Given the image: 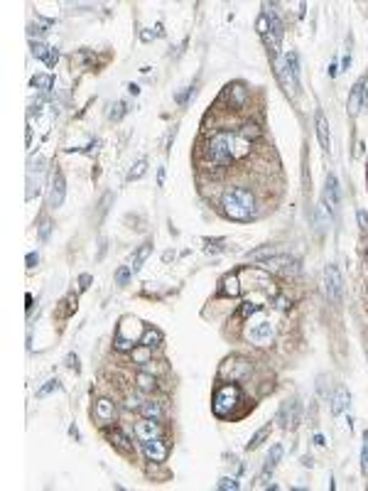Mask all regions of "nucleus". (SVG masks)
<instances>
[{"label": "nucleus", "mask_w": 368, "mask_h": 491, "mask_svg": "<svg viewBox=\"0 0 368 491\" xmlns=\"http://www.w3.org/2000/svg\"><path fill=\"white\" fill-rule=\"evenodd\" d=\"M253 140H248L241 130H214L201 148L204 160L211 167H226L233 160H241L250 153Z\"/></svg>", "instance_id": "1"}, {"label": "nucleus", "mask_w": 368, "mask_h": 491, "mask_svg": "<svg viewBox=\"0 0 368 491\" xmlns=\"http://www.w3.org/2000/svg\"><path fill=\"white\" fill-rule=\"evenodd\" d=\"M221 207H223V214L233 221H250L255 214V199L243 187H228L221 194Z\"/></svg>", "instance_id": "2"}, {"label": "nucleus", "mask_w": 368, "mask_h": 491, "mask_svg": "<svg viewBox=\"0 0 368 491\" xmlns=\"http://www.w3.org/2000/svg\"><path fill=\"white\" fill-rule=\"evenodd\" d=\"M241 400H243V391L238 388V383L228 381V383H221V386L216 388L211 408H214V413H216L218 418H231L233 410L241 405Z\"/></svg>", "instance_id": "3"}, {"label": "nucleus", "mask_w": 368, "mask_h": 491, "mask_svg": "<svg viewBox=\"0 0 368 491\" xmlns=\"http://www.w3.org/2000/svg\"><path fill=\"white\" fill-rule=\"evenodd\" d=\"M143 334H145V327L140 324V319H135V317H123L121 324H118V332H116V341H113V344H116L118 351H133L135 344H140Z\"/></svg>", "instance_id": "4"}, {"label": "nucleus", "mask_w": 368, "mask_h": 491, "mask_svg": "<svg viewBox=\"0 0 368 491\" xmlns=\"http://www.w3.org/2000/svg\"><path fill=\"white\" fill-rule=\"evenodd\" d=\"M275 71H277L282 86L290 93H300V69H297V54L295 52H290L282 61L275 59Z\"/></svg>", "instance_id": "5"}, {"label": "nucleus", "mask_w": 368, "mask_h": 491, "mask_svg": "<svg viewBox=\"0 0 368 491\" xmlns=\"http://www.w3.org/2000/svg\"><path fill=\"white\" fill-rule=\"evenodd\" d=\"M250 371V361L248 359H243V356H231V359H226L223 364H221V368H218V378H223V381H241L245 373Z\"/></svg>", "instance_id": "6"}, {"label": "nucleus", "mask_w": 368, "mask_h": 491, "mask_svg": "<svg viewBox=\"0 0 368 491\" xmlns=\"http://www.w3.org/2000/svg\"><path fill=\"white\" fill-rule=\"evenodd\" d=\"M245 339L253 341L255 346H270L273 339H275V327L268 319H260V322H255L245 329Z\"/></svg>", "instance_id": "7"}, {"label": "nucleus", "mask_w": 368, "mask_h": 491, "mask_svg": "<svg viewBox=\"0 0 368 491\" xmlns=\"http://www.w3.org/2000/svg\"><path fill=\"white\" fill-rule=\"evenodd\" d=\"M324 292H327V300H329L332 305H339V302H341L344 285H341V275H339L337 265H327V268H324Z\"/></svg>", "instance_id": "8"}, {"label": "nucleus", "mask_w": 368, "mask_h": 491, "mask_svg": "<svg viewBox=\"0 0 368 491\" xmlns=\"http://www.w3.org/2000/svg\"><path fill=\"white\" fill-rule=\"evenodd\" d=\"M143 452H145V457L150 462H165L170 457V445L162 437H153V440L143 442Z\"/></svg>", "instance_id": "9"}, {"label": "nucleus", "mask_w": 368, "mask_h": 491, "mask_svg": "<svg viewBox=\"0 0 368 491\" xmlns=\"http://www.w3.org/2000/svg\"><path fill=\"white\" fill-rule=\"evenodd\" d=\"M162 432L165 430H162V425H160L157 418H143V420L135 423V435H138L140 442L153 440V437H162Z\"/></svg>", "instance_id": "10"}, {"label": "nucleus", "mask_w": 368, "mask_h": 491, "mask_svg": "<svg viewBox=\"0 0 368 491\" xmlns=\"http://www.w3.org/2000/svg\"><path fill=\"white\" fill-rule=\"evenodd\" d=\"M329 214H334L337 212V207H339V184H337V177L334 175H329L327 177V187H324V204H322Z\"/></svg>", "instance_id": "11"}, {"label": "nucleus", "mask_w": 368, "mask_h": 491, "mask_svg": "<svg viewBox=\"0 0 368 491\" xmlns=\"http://www.w3.org/2000/svg\"><path fill=\"white\" fill-rule=\"evenodd\" d=\"M226 98H228V103H231L233 108H241V106L245 103V98H248V91L243 89V84H233V86H226V89H223V93H221L218 101H226Z\"/></svg>", "instance_id": "12"}, {"label": "nucleus", "mask_w": 368, "mask_h": 491, "mask_svg": "<svg viewBox=\"0 0 368 491\" xmlns=\"http://www.w3.org/2000/svg\"><path fill=\"white\" fill-rule=\"evenodd\" d=\"M64 194H66V182H64V177L57 172L54 180H52V189H49V207H54V209L61 207Z\"/></svg>", "instance_id": "13"}, {"label": "nucleus", "mask_w": 368, "mask_h": 491, "mask_svg": "<svg viewBox=\"0 0 368 491\" xmlns=\"http://www.w3.org/2000/svg\"><path fill=\"white\" fill-rule=\"evenodd\" d=\"M93 415H96V420L98 423H113L116 420V405H113V400H108V398H101L98 403H96V408H93Z\"/></svg>", "instance_id": "14"}, {"label": "nucleus", "mask_w": 368, "mask_h": 491, "mask_svg": "<svg viewBox=\"0 0 368 491\" xmlns=\"http://www.w3.org/2000/svg\"><path fill=\"white\" fill-rule=\"evenodd\" d=\"M280 460H282V445H273L270 455L265 457V464H263V472H260V482H265V479L273 474V469L277 467Z\"/></svg>", "instance_id": "15"}, {"label": "nucleus", "mask_w": 368, "mask_h": 491, "mask_svg": "<svg viewBox=\"0 0 368 491\" xmlns=\"http://www.w3.org/2000/svg\"><path fill=\"white\" fill-rule=\"evenodd\" d=\"M364 93H366V81H359V84L354 86L351 96H349V113H351V116L359 113V108H361V103H364Z\"/></svg>", "instance_id": "16"}, {"label": "nucleus", "mask_w": 368, "mask_h": 491, "mask_svg": "<svg viewBox=\"0 0 368 491\" xmlns=\"http://www.w3.org/2000/svg\"><path fill=\"white\" fill-rule=\"evenodd\" d=\"M221 295H231L238 297L241 295V285H238V273H231L221 280Z\"/></svg>", "instance_id": "17"}, {"label": "nucleus", "mask_w": 368, "mask_h": 491, "mask_svg": "<svg viewBox=\"0 0 368 491\" xmlns=\"http://www.w3.org/2000/svg\"><path fill=\"white\" fill-rule=\"evenodd\" d=\"M349 400H351L349 391H346V388H339V391L334 393V398H332V413H334V415L344 413V410L349 408Z\"/></svg>", "instance_id": "18"}, {"label": "nucleus", "mask_w": 368, "mask_h": 491, "mask_svg": "<svg viewBox=\"0 0 368 491\" xmlns=\"http://www.w3.org/2000/svg\"><path fill=\"white\" fill-rule=\"evenodd\" d=\"M317 135H319V143H322V148H324V150H329V145H332V140H329V123H327V118H324V113H322V111L317 113Z\"/></svg>", "instance_id": "19"}, {"label": "nucleus", "mask_w": 368, "mask_h": 491, "mask_svg": "<svg viewBox=\"0 0 368 491\" xmlns=\"http://www.w3.org/2000/svg\"><path fill=\"white\" fill-rule=\"evenodd\" d=\"M135 383H138V388L145 391V393H153V391L157 388V378H155V373H150V371H140V373L135 376Z\"/></svg>", "instance_id": "20"}, {"label": "nucleus", "mask_w": 368, "mask_h": 491, "mask_svg": "<svg viewBox=\"0 0 368 491\" xmlns=\"http://www.w3.org/2000/svg\"><path fill=\"white\" fill-rule=\"evenodd\" d=\"M108 440L121 450V452H130V440H128V435L121 430V428H113V430H108Z\"/></svg>", "instance_id": "21"}, {"label": "nucleus", "mask_w": 368, "mask_h": 491, "mask_svg": "<svg viewBox=\"0 0 368 491\" xmlns=\"http://www.w3.org/2000/svg\"><path fill=\"white\" fill-rule=\"evenodd\" d=\"M150 250H153V244H150V241H145V244L135 250V255H133V265H130V270H133V273H138V270L143 268V263L148 260Z\"/></svg>", "instance_id": "22"}, {"label": "nucleus", "mask_w": 368, "mask_h": 491, "mask_svg": "<svg viewBox=\"0 0 368 491\" xmlns=\"http://www.w3.org/2000/svg\"><path fill=\"white\" fill-rule=\"evenodd\" d=\"M140 344H143V346H150V349H155V346H160V344H162V334H160L157 329H145V334H143Z\"/></svg>", "instance_id": "23"}, {"label": "nucleus", "mask_w": 368, "mask_h": 491, "mask_svg": "<svg viewBox=\"0 0 368 491\" xmlns=\"http://www.w3.org/2000/svg\"><path fill=\"white\" fill-rule=\"evenodd\" d=\"M140 413H143L145 418H157V420H160V415H162V405H160L157 400H145V403L140 405Z\"/></svg>", "instance_id": "24"}, {"label": "nucleus", "mask_w": 368, "mask_h": 491, "mask_svg": "<svg viewBox=\"0 0 368 491\" xmlns=\"http://www.w3.org/2000/svg\"><path fill=\"white\" fill-rule=\"evenodd\" d=\"M268 435H270V425L260 428V430H258V432H255V435L250 437V442L245 445V450H248V452H250V450H258V447H260V445L265 442V437H268Z\"/></svg>", "instance_id": "25"}, {"label": "nucleus", "mask_w": 368, "mask_h": 491, "mask_svg": "<svg viewBox=\"0 0 368 491\" xmlns=\"http://www.w3.org/2000/svg\"><path fill=\"white\" fill-rule=\"evenodd\" d=\"M150 356H153V349H150V346H143V344H140L138 349H133V361L140 364V366L148 364V361H153Z\"/></svg>", "instance_id": "26"}, {"label": "nucleus", "mask_w": 368, "mask_h": 491, "mask_svg": "<svg viewBox=\"0 0 368 491\" xmlns=\"http://www.w3.org/2000/svg\"><path fill=\"white\" fill-rule=\"evenodd\" d=\"M273 255H275V248H273V246H265V248H258V250L248 253L245 258H248V260H265V258H273Z\"/></svg>", "instance_id": "27"}, {"label": "nucleus", "mask_w": 368, "mask_h": 491, "mask_svg": "<svg viewBox=\"0 0 368 491\" xmlns=\"http://www.w3.org/2000/svg\"><path fill=\"white\" fill-rule=\"evenodd\" d=\"M32 86L39 89V91H49V89H52V76H47V74H37V76H32Z\"/></svg>", "instance_id": "28"}, {"label": "nucleus", "mask_w": 368, "mask_h": 491, "mask_svg": "<svg viewBox=\"0 0 368 491\" xmlns=\"http://www.w3.org/2000/svg\"><path fill=\"white\" fill-rule=\"evenodd\" d=\"M260 307L263 305H258V302H250V300H245L243 305H241V309H238V317H250V314H255V312H260Z\"/></svg>", "instance_id": "29"}, {"label": "nucleus", "mask_w": 368, "mask_h": 491, "mask_svg": "<svg viewBox=\"0 0 368 491\" xmlns=\"http://www.w3.org/2000/svg\"><path fill=\"white\" fill-rule=\"evenodd\" d=\"M125 113H128V103L118 101V103H113V106H111V113H108V118H111V121H121Z\"/></svg>", "instance_id": "30"}, {"label": "nucleus", "mask_w": 368, "mask_h": 491, "mask_svg": "<svg viewBox=\"0 0 368 491\" xmlns=\"http://www.w3.org/2000/svg\"><path fill=\"white\" fill-rule=\"evenodd\" d=\"M145 170H148V160H138L135 165H133V170H130V180H138V177H143L145 175Z\"/></svg>", "instance_id": "31"}, {"label": "nucleus", "mask_w": 368, "mask_h": 491, "mask_svg": "<svg viewBox=\"0 0 368 491\" xmlns=\"http://www.w3.org/2000/svg\"><path fill=\"white\" fill-rule=\"evenodd\" d=\"M130 265H123V268H118V273H116V282L118 285H128V280H130Z\"/></svg>", "instance_id": "32"}, {"label": "nucleus", "mask_w": 368, "mask_h": 491, "mask_svg": "<svg viewBox=\"0 0 368 491\" xmlns=\"http://www.w3.org/2000/svg\"><path fill=\"white\" fill-rule=\"evenodd\" d=\"M57 388H59V381H57V378H52V381H47V383H44V386L37 391V398H44L47 393H52V391H57Z\"/></svg>", "instance_id": "33"}, {"label": "nucleus", "mask_w": 368, "mask_h": 491, "mask_svg": "<svg viewBox=\"0 0 368 491\" xmlns=\"http://www.w3.org/2000/svg\"><path fill=\"white\" fill-rule=\"evenodd\" d=\"M221 491H236L238 489V482L236 479H228V477H223V479H218V484H216Z\"/></svg>", "instance_id": "34"}, {"label": "nucleus", "mask_w": 368, "mask_h": 491, "mask_svg": "<svg viewBox=\"0 0 368 491\" xmlns=\"http://www.w3.org/2000/svg\"><path fill=\"white\" fill-rule=\"evenodd\" d=\"M361 469L368 474V432H364V450H361Z\"/></svg>", "instance_id": "35"}, {"label": "nucleus", "mask_w": 368, "mask_h": 491, "mask_svg": "<svg viewBox=\"0 0 368 491\" xmlns=\"http://www.w3.org/2000/svg\"><path fill=\"white\" fill-rule=\"evenodd\" d=\"M32 54H34V57H39V59H47V54H49V47H44L42 42H34V44H32Z\"/></svg>", "instance_id": "36"}, {"label": "nucleus", "mask_w": 368, "mask_h": 491, "mask_svg": "<svg viewBox=\"0 0 368 491\" xmlns=\"http://www.w3.org/2000/svg\"><path fill=\"white\" fill-rule=\"evenodd\" d=\"M49 234H52V221H44V224L39 226V241H47Z\"/></svg>", "instance_id": "37"}, {"label": "nucleus", "mask_w": 368, "mask_h": 491, "mask_svg": "<svg viewBox=\"0 0 368 491\" xmlns=\"http://www.w3.org/2000/svg\"><path fill=\"white\" fill-rule=\"evenodd\" d=\"M57 59H59V52H57L54 47H49V54H47L44 64H47V66H54V64H57Z\"/></svg>", "instance_id": "38"}, {"label": "nucleus", "mask_w": 368, "mask_h": 491, "mask_svg": "<svg viewBox=\"0 0 368 491\" xmlns=\"http://www.w3.org/2000/svg\"><path fill=\"white\" fill-rule=\"evenodd\" d=\"M359 226H361V231H368V212H359Z\"/></svg>", "instance_id": "39"}, {"label": "nucleus", "mask_w": 368, "mask_h": 491, "mask_svg": "<svg viewBox=\"0 0 368 491\" xmlns=\"http://www.w3.org/2000/svg\"><path fill=\"white\" fill-rule=\"evenodd\" d=\"M37 260H39V258H37V253H27V268H34V265H37Z\"/></svg>", "instance_id": "40"}, {"label": "nucleus", "mask_w": 368, "mask_h": 491, "mask_svg": "<svg viewBox=\"0 0 368 491\" xmlns=\"http://www.w3.org/2000/svg\"><path fill=\"white\" fill-rule=\"evenodd\" d=\"M79 282H81V290H86V287H89V282H91V275H81V277H79Z\"/></svg>", "instance_id": "41"}, {"label": "nucleus", "mask_w": 368, "mask_h": 491, "mask_svg": "<svg viewBox=\"0 0 368 491\" xmlns=\"http://www.w3.org/2000/svg\"><path fill=\"white\" fill-rule=\"evenodd\" d=\"M66 361H69V366H71V368H79V359H76V354H69V359H66Z\"/></svg>", "instance_id": "42"}, {"label": "nucleus", "mask_w": 368, "mask_h": 491, "mask_svg": "<svg viewBox=\"0 0 368 491\" xmlns=\"http://www.w3.org/2000/svg\"><path fill=\"white\" fill-rule=\"evenodd\" d=\"M157 184H160V187L165 184V167H160V170H157Z\"/></svg>", "instance_id": "43"}]
</instances>
